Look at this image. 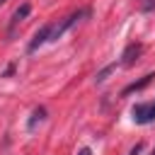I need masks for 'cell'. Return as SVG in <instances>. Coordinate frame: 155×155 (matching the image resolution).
I'll use <instances>...</instances> for the list:
<instances>
[{"label":"cell","mask_w":155,"mask_h":155,"mask_svg":"<svg viewBox=\"0 0 155 155\" xmlns=\"http://www.w3.org/2000/svg\"><path fill=\"white\" fill-rule=\"evenodd\" d=\"M143 10H145V12H150V10H155V0H148V2L143 5Z\"/></svg>","instance_id":"30bf717a"},{"label":"cell","mask_w":155,"mask_h":155,"mask_svg":"<svg viewBox=\"0 0 155 155\" xmlns=\"http://www.w3.org/2000/svg\"><path fill=\"white\" fill-rule=\"evenodd\" d=\"M153 78H155L153 73H148V75H143V78H140L138 82H131V85H126L121 94H131V92H138V90H143V87H145V85H148V82H150Z\"/></svg>","instance_id":"8992f818"},{"label":"cell","mask_w":155,"mask_h":155,"mask_svg":"<svg viewBox=\"0 0 155 155\" xmlns=\"http://www.w3.org/2000/svg\"><path fill=\"white\" fill-rule=\"evenodd\" d=\"M114 68H116V63H109L107 68H102V70H99V73L94 75V82H104V80H107V75H109V73H111Z\"/></svg>","instance_id":"ba28073f"},{"label":"cell","mask_w":155,"mask_h":155,"mask_svg":"<svg viewBox=\"0 0 155 155\" xmlns=\"http://www.w3.org/2000/svg\"><path fill=\"white\" fill-rule=\"evenodd\" d=\"M140 53H143V46H140V44H136V41L128 44V46L124 48V53H121V65H124V68H131V65L140 58Z\"/></svg>","instance_id":"3957f363"},{"label":"cell","mask_w":155,"mask_h":155,"mask_svg":"<svg viewBox=\"0 0 155 155\" xmlns=\"http://www.w3.org/2000/svg\"><path fill=\"white\" fill-rule=\"evenodd\" d=\"M51 29H53V24H44V27H41V29L34 34V39L29 41V53H34L39 46H44V44L51 39Z\"/></svg>","instance_id":"277c9868"},{"label":"cell","mask_w":155,"mask_h":155,"mask_svg":"<svg viewBox=\"0 0 155 155\" xmlns=\"http://www.w3.org/2000/svg\"><path fill=\"white\" fill-rule=\"evenodd\" d=\"M140 150H143V143H136V145L131 148V153H128V155H138Z\"/></svg>","instance_id":"9c48e42d"},{"label":"cell","mask_w":155,"mask_h":155,"mask_svg":"<svg viewBox=\"0 0 155 155\" xmlns=\"http://www.w3.org/2000/svg\"><path fill=\"white\" fill-rule=\"evenodd\" d=\"M87 15H90V10L85 7V10H78V12L68 15V17H65V19H61L58 24H53V29H51V39H48V41H56L58 36H63V31H65V29H70L78 19H82V17H87Z\"/></svg>","instance_id":"6da1fadb"},{"label":"cell","mask_w":155,"mask_h":155,"mask_svg":"<svg viewBox=\"0 0 155 155\" xmlns=\"http://www.w3.org/2000/svg\"><path fill=\"white\" fill-rule=\"evenodd\" d=\"M44 119H46V109H44V107L34 109V114H31V119H29V131H34V128H36V124H41Z\"/></svg>","instance_id":"52a82bcc"},{"label":"cell","mask_w":155,"mask_h":155,"mask_svg":"<svg viewBox=\"0 0 155 155\" xmlns=\"http://www.w3.org/2000/svg\"><path fill=\"white\" fill-rule=\"evenodd\" d=\"M131 114H133L136 124H150V121H155V102L153 104H136L131 109Z\"/></svg>","instance_id":"7a4b0ae2"},{"label":"cell","mask_w":155,"mask_h":155,"mask_svg":"<svg viewBox=\"0 0 155 155\" xmlns=\"http://www.w3.org/2000/svg\"><path fill=\"white\" fill-rule=\"evenodd\" d=\"M29 12H31V7H29V2H24L22 7H17V10H15V15H12V19H10V29H7V36H10V39L15 36V31H17V27H19V22H22V19H24V17L29 15Z\"/></svg>","instance_id":"5b68a950"},{"label":"cell","mask_w":155,"mask_h":155,"mask_svg":"<svg viewBox=\"0 0 155 155\" xmlns=\"http://www.w3.org/2000/svg\"><path fill=\"white\" fill-rule=\"evenodd\" d=\"M2 2H5V0H0V5H2Z\"/></svg>","instance_id":"7c38bea8"},{"label":"cell","mask_w":155,"mask_h":155,"mask_svg":"<svg viewBox=\"0 0 155 155\" xmlns=\"http://www.w3.org/2000/svg\"><path fill=\"white\" fill-rule=\"evenodd\" d=\"M78 155H92V150H90V148H80V150H78Z\"/></svg>","instance_id":"8fae6325"},{"label":"cell","mask_w":155,"mask_h":155,"mask_svg":"<svg viewBox=\"0 0 155 155\" xmlns=\"http://www.w3.org/2000/svg\"><path fill=\"white\" fill-rule=\"evenodd\" d=\"M153 155H155V150H153Z\"/></svg>","instance_id":"4fadbf2b"}]
</instances>
